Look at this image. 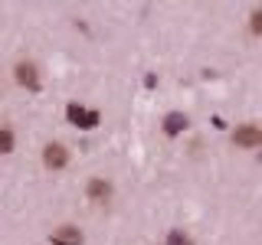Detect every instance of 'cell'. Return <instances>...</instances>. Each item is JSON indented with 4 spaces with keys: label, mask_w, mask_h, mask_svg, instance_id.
Segmentation results:
<instances>
[{
    "label": "cell",
    "mask_w": 262,
    "mask_h": 245,
    "mask_svg": "<svg viewBox=\"0 0 262 245\" xmlns=\"http://www.w3.org/2000/svg\"><path fill=\"white\" fill-rule=\"evenodd\" d=\"M233 144L236 147H259L262 144V131H259V125H239L233 131Z\"/></svg>",
    "instance_id": "obj_1"
},
{
    "label": "cell",
    "mask_w": 262,
    "mask_h": 245,
    "mask_svg": "<svg viewBox=\"0 0 262 245\" xmlns=\"http://www.w3.org/2000/svg\"><path fill=\"white\" fill-rule=\"evenodd\" d=\"M85 196H89L92 203H108V200H112V183H108L105 177H92V180L85 183Z\"/></svg>",
    "instance_id": "obj_3"
},
{
    "label": "cell",
    "mask_w": 262,
    "mask_h": 245,
    "mask_svg": "<svg viewBox=\"0 0 262 245\" xmlns=\"http://www.w3.org/2000/svg\"><path fill=\"white\" fill-rule=\"evenodd\" d=\"M167 245H190V235L184 229H170L167 232Z\"/></svg>",
    "instance_id": "obj_8"
},
{
    "label": "cell",
    "mask_w": 262,
    "mask_h": 245,
    "mask_svg": "<svg viewBox=\"0 0 262 245\" xmlns=\"http://www.w3.org/2000/svg\"><path fill=\"white\" fill-rule=\"evenodd\" d=\"M187 125H190V121H187V114L170 111L167 118H164V134H167V137H177L180 131H187Z\"/></svg>",
    "instance_id": "obj_7"
},
{
    "label": "cell",
    "mask_w": 262,
    "mask_h": 245,
    "mask_svg": "<svg viewBox=\"0 0 262 245\" xmlns=\"http://www.w3.org/2000/svg\"><path fill=\"white\" fill-rule=\"evenodd\" d=\"M43 163H46V170H62L66 163H69V151H66L62 144H46Z\"/></svg>",
    "instance_id": "obj_4"
},
{
    "label": "cell",
    "mask_w": 262,
    "mask_h": 245,
    "mask_svg": "<svg viewBox=\"0 0 262 245\" xmlns=\"http://www.w3.org/2000/svg\"><path fill=\"white\" fill-rule=\"evenodd\" d=\"M49 242L53 245H82V232L76 226H59L53 235H49Z\"/></svg>",
    "instance_id": "obj_6"
},
{
    "label": "cell",
    "mask_w": 262,
    "mask_h": 245,
    "mask_svg": "<svg viewBox=\"0 0 262 245\" xmlns=\"http://www.w3.org/2000/svg\"><path fill=\"white\" fill-rule=\"evenodd\" d=\"M66 114H69L72 125H79V128H85V131L95 128L98 121H102V114H98V111H85L82 105H69V108H66Z\"/></svg>",
    "instance_id": "obj_2"
},
{
    "label": "cell",
    "mask_w": 262,
    "mask_h": 245,
    "mask_svg": "<svg viewBox=\"0 0 262 245\" xmlns=\"http://www.w3.org/2000/svg\"><path fill=\"white\" fill-rule=\"evenodd\" d=\"M16 82H20L23 88H30V92H36L39 88V72L33 62H16Z\"/></svg>",
    "instance_id": "obj_5"
},
{
    "label": "cell",
    "mask_w": 262,
    "mask_h": 245,
    "mask_svg": "<svg viewBox=\"0 0 262 245\" xmlns=\"http://www.w3.org/2000/svg\"><path fill=\"white\" fill-rule=\"evenodd\" d=\"M249 27H252V33H262V10H252V16H249Z\"/></svg>",
    "instance_id": "obj_10"
},
{
    "label": "cell",
    "mask_w": 262,
    "mask_h": 245,
    "mask_svg": "<svg viewBox=\"0 0 262 245\" xmlns=\"http://www.w3.org/2000/svg\"><path fill=\"white\" fill-rule=\"evenodd\" d=\"M10 151H13V131L0 128V154H10Z\"/></svg>",
    "instance_id": "obj_9"
}]
</instances>
